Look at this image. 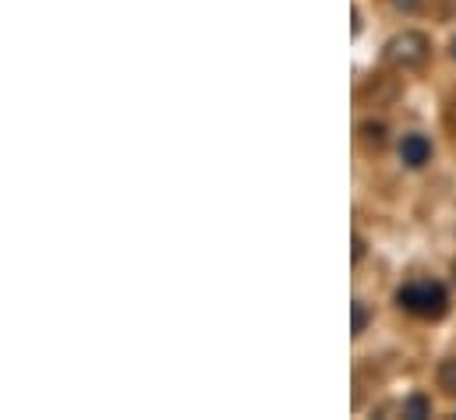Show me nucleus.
Returning a JSON list of instances; mask_svg holds the SVG:
<instances>
[{"label":"nucleus","mask_w":456,"mask_h":420,"mask_svg":"<svg viewBox=\"0 0 456 420\" xmlns=\"http://www.w3.org/2000/svg\"><path fill=\"white\" fill-rule=\"evenodd\" d=\"M436 382H439V389H443L446 396H456V357H450V360H443V364H439Z\"/></svg>","instance_id":"nucleus-4"},{"label":"nucleus","mask_w":456,"mask_h":420,"mask_svg":"<svg viewBox=\"0 0 456 420\" xmlns=\"http://www.w3.org/2000/svg\"><path fill=\"white\" fill-rule=\"evenodd\" d=\"M450 50H453V61H456V39H453V46H450Z\"/></svg>","instance_id":"nucleus-11"},{"label":"nucleus","mask_w":456,"mask_h":420,"mask_svg":"<svg viewBox=\"0 0 456 420\" xmlns=\"http://www.w3.org/2000/svg\"><path fill=\"white\" fill-rule=\"evenodd\" d=\"M400 159H403L411 170L425 166V163L432 159V141H428L425 134H407V138L400 141Z\"/></svg>","instance_id":"nucleus-3"},{"label":"nucleus","mask_w":456,"mask_h":420,"mask_svg":"<svg viewBox=\"0 0 456 420\" xmlns=\"http://www.w3.org/2000/svg\"><path fill=\"white\" fill-rule=\"evenodd\" d=\"M393 4H396V11H407V14H414L421 7V0H393Z\"/></svg>","instance_id":"nucleus-8"},{"label":"nucleus","mask_w":456,"mask_h":420,"mask_svg":"<svg viewBox=\"0 0 456 420\" xmlns=\"http://www.w3.org/2000/svg\"><path fill=\"white\" fill-rule=\"evenodd\" d=\"M350 318H354V335H361V332L368 328V321H371L368 308H364V301H354V304H350Z\"/></svg>","instance_id":"nucleus-6"},{"label":"nucleus","mask_w":456,"mask_h":420,"mask_svg":"<svg viewBox=\"0 0 456 420\" xmlns=\"http://www.w3.org/2000/svg\"><path fill=\"white\" fill-rule=\"evenodd\" d=\"M432 414V403H428V396H411L407 403H403V417H411V420H421V417H428Z\"/></svg>","instance_id":"nucleus-5"},{"label":"nucleus","mask_w":456,"mask_h":420,"mask_svg":"<svg viewBox=\"0 0 456 420\" xmlns=\"http://www.w3.org/2000/svg\"><path fill=\"white\" fill-rule=\"evenodd\" d=\"M453 283H456V262H453Z\"/></svg>","instance_id":"nucleus-12"},{"label":"nucleus","mask_w":456,"mask_h":420,"mask_svg":"<svg viewBox=\"0 0 456 420\" xmlns=\"http://www.w3.org/2000/svg\"><path fill=\"white\" fill-rule=\"evenodd\" d=\"M386 61L396 68H421L428 61V36L421 32H400L386 43Z\"/></svg>","instance_id":"nucleus-2"},{"label":"nucleus","mask_w":456,"mask_h":420,"mask_svg":"<svg viewBox=\"0 0 456 420\" xmlns=\"http://www.w3.org/2000/svg\"><path fill=\"white\" fill-rule=\"evenodd\" d=\"M361 134H364V141H368V145H386V127H382V124H375V120H368V124L361 127Z\"/></svg>","instance_id":"nucleus-7"},{"label":"nucleus","mask_w":456,"mask_h":420,"mask_svg":"<svg viewBox=\"0 0 456 420\" xmlns=\"http://www.w3.org/2000/svg\"><path fill=\"white\" fill-rule=\"evenodd\" d=\"M450 120H453V127H456V103H453V109H450Z\"/></svg>","instance_id":"nucleus-10"},{"label":"nucleus","mask_w":456,"mask_h":420,"mask_svg":"<svg viewBox=\"0 0 456 420\" xmlns=\"http://www.w3.org/2000/svg\"><path fill=\"white\" fill-rule=\"evenodd\" d=\"M396 304L418 318H443L446 308H450V297H446V290L439 283L418 279V283H407V287L396 290Z\"/></svg>","instance_id":"nucleus-1"},{"label":"nucleus","mask_w":456,"mask_h":420,"mask_svg":"<svg viewBox=\"0 0 456 420\" xmlns=\"http://www.w3.org/2000/svg\"><path fill=\"white\" fill-rule=\"evenodd\" d=\"M361 258H364V240L354 237V262H361Z\"/></svg>","instance_id":"nucleus-9"}]
</instances>
